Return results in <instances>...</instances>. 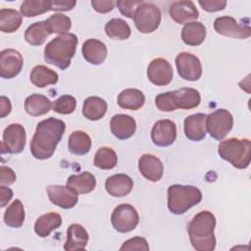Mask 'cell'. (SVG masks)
Returning a JSON list of instances; mask_svg holds the SVG:
<instances>
[{
  "instance_id": "d6986e66",
  "label": "cell",
  "mask_w": 251,
  "mask_h": 251,
  "mask_svg": "<svg viewBox=\"0 0 251 251\" xmlns=\"http://www.w3.org/2000/svg\"><path fill=\"white\" fill-rule=\"evenodd\" d=\"M110 128L115 137L121 140L130 138L136 130L135 120L125 114L114 115L110 122Z\"/></svg>"
},
{
  "instance_id": "5bb4252c",
  "label": "cell",
  "mask_w": 251,
  "mask_h": 251,
  "mask_svg": "<svg viewBox=\"0 0 251 251\" xmlns=\"http://www.w3.org/2000/svg\"><path fill=\"white\" fill-rule=\"evenodd\" d=\"M24 65L21 53L15 49H4L0 52V76L10 79L17 76Z\"/></svg>"
},
{
  "instance_id": "8fae6325",
  "label": "cell",
  "mask_w": 251,
  "mask_h": 251,
  "mask_svg": "<svg viewBox=\"0 0 251 251\" xmlns=\"http://www.w3.org/2000/svg\"><path fill=\"white\" fill-rule=\"evenodd\" d=\"M214 28L217 33L232 37L245 39L251 35V28L249 24H239L230 16L219 17L214 22Z\"/></svg>"
},
{
  "instance_id": "484cf974",
  "label": "cell",
  "mask_w": 251,
  "mask_h": 251,
  "mask_svg": "<svg viewBox=\"0 0 251 251\" xmlns=\"http://www.w3.org/2000/svg\"><path fill=\"white\" fill-rule=\"evenodd\" d=\"M118 105L126 110H139L145 103L143 92L136 88H127L123 90L118 96Z\"/></svg>"
},
{
  "instance_id": "603a6c76",
  "label": "cell",
  "mask_w": 251,
  "mask_h": 251,
  "mask_svg": "<svg viewBox=\"0 0 251 251\" xmlns=\"http://www.w3.org/2000/svg\"><path fill=\"white\" fill-rule=\"evenodd\" d=\"M88 242V233L79 224H72L67 229V240L64 245L66 251L84 250Z\"/></svg>"
},
{
  "instance_id": "74e56055",
  "label": "cell",
  "mask_w": 251,
  "mask_h": 251,
  "mask_svg": "<svg viewBox=\"0 0 251 251\" xmlns=\"http://www.w3.org/2000/svg\"><path fill=\"white\" fill-rule=\"evenodd\" d=\"M47 28L51 33H59V34H65L68 33V31L72 27V21L71 19L63 14H54L50 16L46 21Z\"/></svg>"
},
{
  "instance_id": "d590c367",
  "label": "cell",
  "mask_w": 251,
  "mask_h": 251,
  "mask_svg": "<svg viewBox=\"0 0 251 251\" xmlns=\"http://www.w3.org/2000/svg\"><path fill=\"white\" fill-rule=\"evenodd\" d=\"M118 163V157L114 149L110 147H100L95 153L93 164L101 170H112Z\"/></svg>"
},
{
  "instance_id": "9c48e42d",
  "label": "cell",
  "mask_w": 251,
  "mask_h": 251,
  "mask_svg": "<svg viewBox=\"0 0 251 251\" xmlns=\"http://www.w3.org/2000/svg\"><path fill=\"white\" fill-rule=\"evenodd\" d=\"M113 227L122 233L133 230L139 223V216L136 209L126 203L118 205L111 216Z\"/></svg>"
},
{
  "instance_id": "e575fe53",
  "label": "cell",
  "mask_w": 251,
  "mask_h": 251,
  "mask_svg": "<svg viewBox=\"0 0 251 251\" xmlns=\"http://www.w3.org/2000/svg\"><path fill=\"white\" fill-rule=\"evenodd\" d=\"M105 32L108 37L115 40H126L130 36V27L123 19L115 18L105 25Z\"/></svg>"
},
{
  "instance_id": "60d3db41",
  "label": "cell",
  "mask_w": 251,
  "mask_h": 251,
  "mask_svg": "<svg viewBox=\"0 0 251 251\" xmlns=\"http://www.w3.org/2000/svg\"><path fill=\"white\" fill-rule=\"evenodd\" d=\"M120 250L125 251V250H143V251H148L149 250V245L147 243V240L143 237L136 236L132 237L126 241L124 242V244L121 246Z\"/></svg>"
},
{
  "instance_id": "9a60e30c",
  "label": "cell",
  "mask_w": 251,
  "mask_h": 251,
  "mask_svg": "<svg viewBox=\"0 0 251 251\" xmlns=\"http://www.w3.org/2000/svg\"><path fill=\"white\" fill-rule=\"evenodd\" d=\"M176 138V126L171 120L157 121L151 130V139L159 147L172 145Z\"/></svg>"
},
{
  "instance_id": "d4e9b609",
  "label": "cell",
  "mask_w": 251,
  "mask_h": 251,
  "mask_svg": "<svg viewBox=\"0 0 251 251\" xmlns=\"http://www.w3.org/2000/svg\"><path fill=\"white\" fill-rule=\"evenodd\" d=\"M206 27L200 22H190L185 24L181 30L182 41L189 46H198L206 38Z\"/></svg>"
},
{
  "instance_id": "7bdbcfd3",
  "label": "cell",
  "mask_w": 251,
  "mask_h": 251,
  "mask_svg": "<svg viewBox=\"0 0 251 251\" xmlns=\"http://www.w3.org/2000/svg\"><path fill=\"white\" fill-rule=\"evenodd\" d=\"M15 172L6 166H1L0 168V183L1 185H10L16 181Z\"/></svg>"
},
{
  "instance_id": "2e32d148",
  "label": "cell",
  "mask_w": 251,
  "mask_h": 251,
  "mask_svg": "<svg viewBox=\"0 0 251 251\" xmlns=\"http://www.w3.org/2000/svg\"><path fill=\"white\" fill-rule=\"evenodd\" d=\"M49 200L63 209H71L77 203V194L67 185H49L46 188Z\"/></svg>"
},
{
  "instance_id": "ba28073f",
  "label": "cell",
  "mask_w": 251,
  "mask_h": 251,
  "mask_svg": "<svg viewBox=\"0 0 251 251\" xmlns=\"http://www.w3.org/2000/svg\"><path fill=\"white\" fill-rule=\"evenodd\" d=\"M232 126V115L226 109H218L206 117V129L214 139H224L230 132Z\"/></svg>"
},
{
  "instance_id": "e0dca14e",
  "label": "cell",
  "mask_w": 251,
  "mask_h": 251,
  "mask_svg": "<svg viewBox=\"0 0 251 251\" xmlns=\"http://www.w3.org/2000/svg\"><path fill=\"white\" fill-rule=\"evenodd\" d=\"M171 18L177 24L183 25L199 17V12L192 1H175L169 7Z\"/></svg>"
},
{
  "instance_id": "1f68e13d",
  "label": "cell",
  "mask_w": 251,
  "mask_h": 251,
  "mask_svg": "<svg viewBox=\"0 0 251 251\" xmlns=\"http://www.w3.org/2000/svg\"><path fill=\"white\" fill-rule=\"evenodd\" d=\"M25 214L24 205L21 200H14L6 209L4 213V223L9 227L19 228L25 222Z\"/></svg>"
},
{
  "instance_id": "277c9868",
  "label": "cell",
  "mask_w": 251,
  "mask_h": 251,
  "mask_svg": "<svg viewBox=\"0 0 251 251\" xmlns=\"http://www.w3.org/2000/svg\"><path fill=\"white\" fill-rule=\"evenodd\" d=\"M200 102L199 91L191 87L160 93L155 98V105L162 112H172L176 109L190 110L198 107Z\"/></svg>"
},
{
  "instance_id": "ab89813d",
  "label": "cell",
  "mask_w": 251,
  "mask_h": 251,
  "mask_svg": "<svg viewBox=\"0 0 251 251\" xmlns=\"http://www.w3.org/2000/svg\"><path fill=\"white\" fill-rule=\"evenodd\" d=\"M142 2V0H119L117 1V6L123 16L133 19L137 7Z\"/></svg>"
},
{
  "instance_id": "f35d334b",
  "label": "cell",
  "mask_w": 251,
  "mask_h": 251,
  "mask_svg": "<svg viewBox=\"0 0 251 251\" xmlns=\"http://www.w3.org/2000/svg\"><path fill=\"white\" fill-rule=\"evenodd\" d=\"M52 107L54 112L62 115H68L75 110L76 100L72 95H62L53 102Z\"/></svg>"
},
{
  "instance_id": "44dd1931",
  "label": "cell",
  "mask_w": 251,
  "mask_h": 251,
  "mask_svg": "<svg viewBox=\"0 0 251 251\" xmlns=\"http://www.w3.org/2000/svg\"><path fill=\"white\" fill-rule=\"evenodd\" d=\"M105 188L111 196L124 197L131 192L133 188V180L127 175L117 174L106 179Z\"/></svg>"
},
{
  "instance_id": "7a4b0ae2",
  "label": "cell",
  "mask_w": 251,
  "mask_h": 251,
  "mask_svg": "<svg viewBox=\"0 0 251 251\" xmlns=\"http://www.w3.org/2000/svg\"><path fill=\"white\" fill-rule=\"evenodd\" d=\"M215 226L216 218L210 211H201L192 218L187 231L190 243L195 250L213 251L216 248Z\"/></svg>"
},
{
  "instance_id": "4dcf8cb0",
  "label": "cell",
  "mask_w": 251,
  "mask_h": 251,
  "mask_svg": "<svg viewBox=\"0 0 251 251\" xmlns=\"http://www.w3.org/2000/svg\"><path fill=\"white\" fill-rule=\"evenodd\" d=\"M68 147L69 151L74 155H85L91 148V138L82 130H75L69 136Z\"/></svg>"
},
{
  "instance_id": "5b68a950",
  "label": "cell",
  "mask_w": 251,
  "mask_h": 251,
  "mask_svg": "<svg viewBox=\"0 0 251 251\" xmlns=\"http://www.w3.org/2000/svg\"><path fill=\"white\" fill-rule=\"evenodd\" d=\"M219 155L236 169H246L251 160V141L248 138L230 137L219 144Z\"/></svg>"
},
{
  "instance_id": "f1b7e54d",
  "label": "cell",
  "mask_w": 251,
  "mask_h": 251,
  "mask_svg": "<svg viewBox=\"0 0 251 251\" xmlns=\"http://www.w3.org/2000/svg\"><path fill=\"white\" fill-rule=\"evenodd\" d=\"M30 81L33 85L39 88H43L47 85L56 84L59 79L58 74L43 65L35 66L29 75Z\"/></svg>"
},
{
  "instance_id": "4316f807",
  "label": "cell",
  "mask_w": 251,
  "mask_h": 251,
  "mask_svg": "<svg viewBox=\"0 0 251 251\" xmlns=\"http://www.w3.org/2000/svg\"><path fill=\"white\" fill-rule=\"evenodd\" d=\"M62 225V217L55 212L40 216L34 224V231L40 237H47Z\"/></svg>"
},
{
  "instance_id": "d6a6232c",
  "label": "cell",
  "mask_w": 251,
  "mask_h": 251,
  "mask_svg": "<svg viewBox=\"0 0 251 251\" xmlns=\"http://www.w3.org/2000/svg\"><path fill=\"white\" fill-rule=\"evenodd\" d=\"M50 32L47 28L45 21L31 24L25 32V41L32 46H40L44 43Z\"/></svg>"
},
{
  "instance_id": "836d02e7",
  "label": "cell",
  "mask_w": 251,
  "mask_h": 251,
  "mask_svg": "<svg viewBox=\"0 0 251 251\" xmlns=\"http://www.w3.org/2000/svg\"><path fill=\"white\" fill-rule=\"evenodd\" d=\"M23 16L14 9L0 10V30L6 33L15 32L22 25Z\"/></svg>"
},
{
  "instance_id": "4fadbf2b",
  "label": "cell",
  "mask_w": 251,
  "mask_h": 251,
  "mask_svg": "<svg viewBox=\"0 0 251 251\" xmlns=\"http://www.w3.org/2000/svg\"><path fill=\"white\" fill-rule=\"evenodd\" d=\"M147 77L157 86L168 85L173 80L174 71L166 59L156 58L147 67Z\"/></svg>"
},
{
  "instance_id": "7c38bea8",
  "label": "cell",
  "mask_w": 251,
  "mask_h": 251,
  "mask_svg": "<svg viewBox=\"0 0 251 251\" xmlns=\"http://www.w3.org/2000/svg\"><path fill=\"white\" fill-rule=\"evenodd\" d=\"M176 66L179 76L185 80L195 81L202 75V65L199 58L189 52H181L176 57Z\"/></svg>"
},
{
  "instance_id": "bcb514c9",
  "label": "cell",
  "mask_w": 251,
  "mask_h": 251,
  "mask_svg": "<svg viewBox=\"0 0 251 251\" xmlns=\"http://www.w3.org/2000/svg\"><path fill=\"white\" fill-rule=\"evenodd\" d=\"M13 198V191L11 188L6 187L4 185L0 186V206L3 208L7 206L10 200Z\"/></svg>"
},
{
  "instance_id": "83f0119b",
  "label": "cell",
  "mask_w": 251,
  "mask_h": 251,
  "mask_svg": "<svg viewBox=\"0 0 251 251\" xmlns=\"http://www.w3.org/2000/svg\"><path fill=\"white\" fill-rule=\"evenodd\" d=\"M107 102L98 97L90 96L83 101L82 106V115L90 121H98L102 119L107 112Z\"/></svg>"
},
{
  "instance_id": "ffe728a7",
  "label": "cell",
  "mask_w": 251,
  "mask_h": 251,
  "mask_svg": "<svg viewBox=\"0 0 251 251\" xmlns=\"http://www.w3.org/2000/svg\"><path fill=\"white\" fill-rule=\"evenodd\" d=\"M206 114L197 113L185 118L183 124L186 138L192 141H200L206 136Z\"/></svg>"
},
{
  "instance_id": "3957f363",
  "label": "cell",
  "mask_w": 251,
  "mask_h": 251,
  "mask_svg": "<svg viewBox=\"0 0 251 251\" xmlns=\"http://www.w3.org/2000/svg\"><path fill=\"white\" fill-rule=\"evenodd\" d=\"M77 37L74 33L60 34L53 38L44 48V60L61 70L70 67L71 61L75 54Z\"/></svg>"
},
{
  "instance_id": "f546056e",
  "label": "cell",
  "mask_w": 251,
  "mask_h": 251,
  "mask_svg": "<svg viewBox=\"0 0 251 251\" xmlns=\"http://www.w3.org/2000/svg\"><path fill=\"white\" fill-rule=\"evenodd\" d=\"M52 107V102L44 95L34 93L26 97L25 101V112L32 116L38 117L47 114Z\"/></svg>"
},
{
  "instance_id": "6da1fadb",
  "label": "cell",
  "mask_w": 251,
  "mask_h": 251,
  "mask_svg": "<svg viewBox=\"0 0 251 251\" xmlns=\"http://www.w3.org/2000/svg\"><path fill=\"white\" fill-rule=\"evenodd\" d=\"M66 130V124L53 117L39 122L30 141V153L38 160L52 157Z\"/></svg>"
},
{
  "instance_id": "8992f818",
  "label": "cell",
  "mask_w": 251,
  "mask_h": 251,
  "mask_svg": "<svg viewBox=\"0 0 251 251\" xmlns=\"http://www.w3.org/2000/svg\"><path fill=\"white\" fill-rule=\"evenodd\" d=\"M202 200V193L196 186L173 184L168 188V208L175 215H182Z\"/></svg>"
},
{
  "instance_id": "f6af8a7d",
  "label": "cell",
  "mask_w": 251,
  "mask_h": 251,
  "mask_svg": "<svg viewBox=\"0 0 251 251\" xmlns=\"http://www.w3.org/2000/svg\"><path fill=\"white\" fill-rule=\"evenodd\" d=\"M75 1L53 0L51 1V11H70L75 6Z\"/></svg>"
},
{
  "instance_id": "ac0fdd59",
  "label": "cell",
  "mask_w": 251,
  "mask_h": 251,
  "mask_svg": "<svg viewBox=\"0 0 251 251\" xmlns=\"http://www.w3.org/2000/svg\"><path fill=\"white\" fill-rule=\"evenodd\" d=\"M138 169L140 174L152 182L159 181L164 174L162 161L151 154H143L138 160Z\"/></svg>"
},
{
  "instance_id": "cb8c5ba5",
  "label": "cell",
  "mask_w": 251,
  "mask_h": 251,
  "mask_svg": "<svg viewBox=\"0 0 251 251\" xmlns=\"http://www.w3.org/2000/svg\"><path fill=\"white\" fill-rule=\"evenodd\" d=\"M67 186L75 194H87L94 190L96 178L89 172H82L79 175H72L67 180Z\"/></svg>"
},
{
  "instance_id": "ee69618b",
  "label": "cell",
  "mask_w": 251,
  "mask_h": 251,
  "mask_svg": "<svg viewBox=\"0 0 251 251\" xmlns=\"http://www.w3.org/2000/svg\"><path fill=\"white\" fill-rule=\"evenodd\" d=\"M91 5L96 12L100 14H106L114 9L115 2L112 0H92Z\"/></svg>"
},
{
  "instance_id": "52a82bcc",
  "label": "cell",
  "mask_w": 251,
  "mask_h": 251,
  "mask_svg": "<svg viewBox=\"0 0 251 251\" xmlns=\"http://www.w3.org/2000/svg\"><path fill=\"white\" fill-rule=\"evenodd\" d=\"M133 20L136 28L141 33H151L161 24V11L155 4L143 1L137 7Z\"/></svg>"
},
{
  "instance_id": "7dc6e473",
  "label": "cell",
  "mask_w": 251,
  "mask_h": 251,
  "mask_svg": "<svg viewBox=\"0 0 251 251\" xmlns=\"http://www.w3.org/2000/svg\"><path fill=\"white\" fill-rule=\"evenodd\" d=\"M12 110V104L9 98L6 96L0 97V118H5L11 113Z\"/></svg>"
},
{
  "instance_id": "7402d4cb",
  "label": "cell",
  "mask_w": 251,
  "mask_h": 251,
  "mask_svg": "<svg viewBox=\"0 0 251 251\" xmlns=\"http://www.w3.org/2000/svg\"><path fill=\"white\" fill-rule=\"evenodd\" d=\"M81 52L85 61L92 65H100L105 61L108 50L106 44L102 41L89 38L83 42Z\"/></svg>"
},
{
  "instance_id": "b9f144b4",
  "label": "cell",
  "mask_w": 251,
  "mask_h": 251,
  "mask_svg": "<svg viewBox=\"0 0 251 251\" xmlns=\"http://www.w3.org/2000/svg\"><path fill=\"white\" fill-rule=\"evenodd\" d=\"M198 3L204 11L210 13L222 11L226 6V1L225 0H199Z\"/></svg>"
},
{
  "instance_id": "30bf717a",
  "label": "cell",
  "mask_w": 251,
  "mask_h": 251,
  "mask_svg": "<svg viewBox=\"0 0 251 251\" xmlns=\"http://www.w3.org/2000/svg\"><path fill=\"white\" fill-rule=\"evenodd\" d=\"M26 134L25 127L20 124H11L3 131L1 153L19 154L25 146Z\"/></svg>"
},
{
  "instance_id": "8d00e7d4",
  "label": "cell",
  "mask_w": 251,
  "mask_h": 251,
  "mask_svg": "<svg viewBox=\"0 0 251 251\" xmlns=\"http://www.w3.org/2000/svg\"><path fill=\"white\" fill-rule=\"evenodd\" d=\"M21 14L26 18L36 17L51 11V1L49 0H26L21 5Z\"/></svg>"
}]
</instances>
